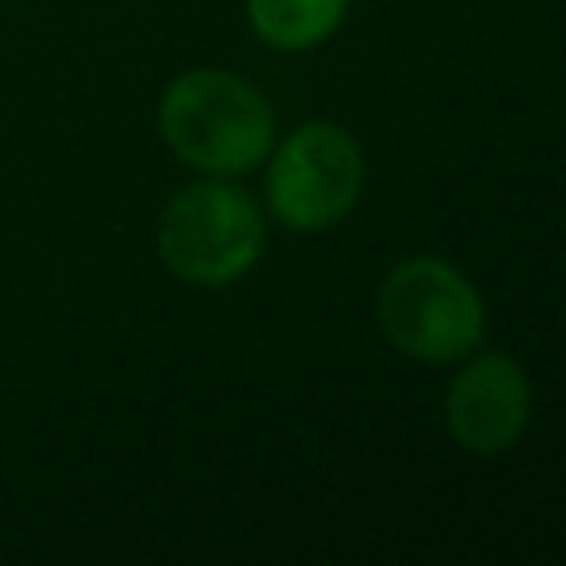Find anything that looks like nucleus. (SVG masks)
Instances as JSON below:
<instances>
[{
    "instance_id": "1",
    "label": "nucleus",
    "mask_w": 566,
    "mask_h": 566,
    "mask_svg": "<svg viewBox=\"0 0 566 566\" xmlns=\"http://www.w3.org/2000/svg\"><path fill=\"white\" fill-rule=\"evenodd\" d=\"M159 137L190 168L212 177H239L270 155L274 111L256 84L217 66H199L164 88Z\"/></svg>"
},
{
    "instance_id": "2",
    "label": "nucleus",
    "mask_w": 566,
    "mask_h": 566,
    "mask_svg": "<svg viewBox=\"0 0 566 566\" xmlns=\"http://www.w3.org/2000/svg\"><path fill=\"white\" fill-rule=\"evenodd\" d=\"M155 239H159L164 265L181 283L230 287L256 265L265 248V221L243 186L195 181L164 203Z\"/></svg>"
},
{
    "instance_id": "3",
    "label": "nucleus",
    "mask_w": 566,
    "mask_h": 566,
    "mask_svg": "<svg viewBox=\"0 0 566 566\" xmlns=\"http://www.w3.org/2000/svg\"><path fill=\"white\" fill-rule=\"evenodd\" d=\"M385 336L416 363H460L482 345V301L473 283L433 256L389 270L376 296Z\"/></svg>"
},
{
    "instance_id": "4",
    "label": "nucleus",
    "mask_w": 566,
    "mask_h": 566,
    "mask_svg": "<svg viewBox=\"0 0 566 566\" xmlns=\"http://www.w3.org/2000/svg\"><path fill=\"white\" fill-rule=\"evenodd\" d=\"M270 212L287 230H327L363 195V150L340 124H301L265 172Z\"/></svg>"
},
{
    "instance_id": "5",
    "label": "nucleus",
    "mask_w": 566,
    "mask_h": 566,
    "mask_svg": "<svg viewBox=\"0 0 566 566\" xmlns=\"http://www.w3.org/2000/svg\"><path fill=\"white\" fill-rule=\"evenodd\" d=\"M526 420H531V380L509 354L500 349L473 354L455 371L447 389V429L464 451L478 455L509 451L522 438Z\"/></svg>"
},
{
    "instance_id": "6",
    "label": "nucleus",
    "mask_w": 566,
    "mask_h": 566,
    "mask_svg": "<svg viewBox=\"0 0 566 566\" xmlns=\"http://www.w3.org/2000/svg\"><path fill=\"white\" fill-rule=\"evenodd\" d=\"M345 9L349 0H248V22L265 44L301 53L323 44L340 27Z\"/></svg>"
}]
</instances>
